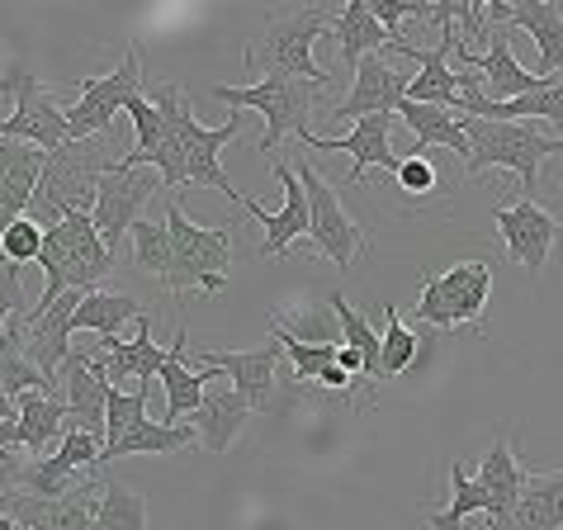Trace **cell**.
<instances>
[{"mask_svg":"<svg viewBox=\"0 0 563 530\" xmlns=\"http://www.w3.org/2000/svg\"><path fill=\"white\" fill-rule=\"evenodd\" d=\"M119 166V143L114 133L104 137H81V143L57 147L48 166H43L38 195H34V213L43 218V228H57L62 213H90L96 209V190L109 170Z\"/></svg>","mask_w":563,"mask_h":530,"instance_id":"cell-1","label":"cell"},{"mask_svg":"<svg viewBox=\"0 0 563 530\" xmlns=\"http://www.w3.org/2000/svg\"><path fill=\"white\" fill-rule=\"evenodd\" d=\"M460 129L468 137V162L464 180H478L483 170L503 166L521 176V195L536 199L540 190V166L563 152V133H544L536 123H493V119H460Z\"/></svg>","mask_w":563,"mask_h":530,"instance_id":"cell-2","label":"cell"},{"mask_svg":"<svg viewBox=\"0 0 563 530\" xmlns=\"http://www.w3.org/2000/svg\"><path fill=\"white\" fill-rule=\"evenodd\" d=\"M336 14L322 5H303V10H285L271 14L261 29V38L246 43V71H265V76H299V81L312 86H332V71L312 57V43H318L322 29H332Z\"/></svg>","mask_w":563,"mask_h":530,"instance_id":"cell-3","label":"cell"},{"mask_svg":"<svg viewBox=\"0 0 563 530\" xmlns=\"http://www.w3.org/2000/svg\"><path fill=\"white\" fill-rule=\"evenodd\" d=\"M213 100H223L232 114H242V109H256L265 119V133H261V152L275 162V147L279 137H308V114L312 104H318L322 86L312 81H299V76H261L256 86H209Z\"/></svg>","mask_w":563,"mask_h":530,"instance_id":"cell-4","label":"cell"},{"mask_svg":"<svg viewBox=\"0 0 563 530\" xmlns=\"http://www.w3.org/2000/svg\"><path fill=\"white\" fill-rule=\"evenodd\" d=\"M170 242H176V261L166 275V294L180 299L185 289H205V294H223L228 289V265H232V232L228 228H199L190 223V213L180 205H170L166 213Z\"/></svg>","mask_w":563,"mask_h":530,"instance_id":"cell-5","label":"cell"},{"mask_svg":"<svg viewBox=\"0 0 563 530\" xmlns=\"http://www.w3.org/2000/svg\"><path fill=\"white\" fill-rule=\"evenodd\" d=\"M493 294V265L488 261H460L445 275L421 279V299L412 308V318L431 332H450V327H478L483 308Z\"/></svg>","mask_w":563,"mask_h":530,"instance_id":"cell-6","label":"cell"},{"mask_svg":"<svg viewBox=\"0 0 563 530\" xmlns=\"http://www.w3.org/2000/svg\"><path fill=\"white\" fill-rule=\"evenodd\" d=\"M81 100L67 109V129H71V143L81 137H104L114 129L119 109H129L133 96H143V57H137V43H129V53L109 76H90V81H76Z\"/></svg>","mask_w":563,"mask_h":530,"instance_id":"cell-7","label":"cell"},{"mask_svg":"<svg viewBox=\"0 0 563 530\" xmlns=\"http://www.w3.org/2000/svg\"><path fill=\"white\" fill-rule=\"evenodd\" d=\"M57 394H62V402H67V427L96 435V441L104 445V412H109L114 384H109V374H104L100 346H81V341H76L67 365L57 369Z\"/></svg>","mask_w":563,"mask_h":530,"instance_id":"cell-8","label":"cell"},{"mask_svg":"<svg viewBox=\"0 0 563 530\" xmlns=\"http://www.w3.org/2000/svg\"><path fill=\"white\" fill-rule=\"evenodd\" d=\"M299 170V180H303V195H308V238L312 246L336 265V270H351L355 265V252H360V242H365V232H360L355 218L341 209V199L332 190V180L318 176V166L312 162H299L294 166Z\"/></svg>","mask_w":563,"mask_h":530,"instance_id":"cell-9","label":"cell"},{"mask_svg":"<svg viewBox=\"0 0 563 530\" xmlns=\"http://www.w3.org/2000/svg\"><path fill=\"white\" fill-rule=\"evenodd\" d=\"M100 493H104V478L96 470L86 483H76L67 497H34V493L14 488L0 497V511L20 530H90L100 511Z\"/></svg>","mask_w":563,"mask_h":530,"instance_id":"cell-10","label":"cell"},{"mask_svg":"<svg viewBox=\"0 0 563 530\" xmlns=\"http://www.w3.org/2000/svg\"><path fill=\"white\" fill-rule=\"evenodd\" d=\"M156 190H162V176H156V170H109V176L100 180L90 218H96L100 242L114 256H119L123 238H129V232L143 223V209L152 205Z\"/></svg>","mask_w":563,"mask_h":530,"instance_id":"cell-11","label":"cell"},{"mask_svg":"<svg viewBox=\"0 0 563 530\" xmlns=\"http://www.w3.org/2000/svg\"><path fill=\"white\" fill-rule=\"evenodd\" d=\"M493 223H497V238H503V252L521 265V270L536 279L540 275V265L550 261V252L563 242V228H559V218L540 205V199H516V205H503L493 213Z\"/></svg>","mask_w":563,"mask_h":530,"instance_id":"cell-12","label":"cell"},{"mask_svg":"<svg viewBox=\"0 0 563 530\" xmlns=\"http://www.w3.org/2000/svg\"><path fill=\"white\" fill-rule=\"evenodd\" d=\"M190 369H213L218 379H228L238 394L252 402V412L271 408V394H275V361H279V341L271 336V346L261 351H199L190 346L185 351Z\"/></svg>","mask_w":563,"mask_h":530,"instance_id":"cell-13","label":"cell"},{"mask_svg":"<svg viewBox=\"0 0 563 530\" xmlns=\"http://www.w3.org/2000/svg\"><path fill=\"white\" fill-rule=\"evenodd\" d=\"M460 29L455 24H441V43L435 48H417V43H394V53L412 57L417 62V76L408 81V100L417 104H435V109H450V114H460V71L450 67V57H455L460 48Z\"/></svg>","mask_w":563,"mask_h":530,"instance_id":"cell-14","label":"cell"},{"mask_svg":"<svg viewBox=\"0 0 563 530\" xmlns=\"http://www.w3.org/2000/svg\"><path fill=\"white\" fill-rule=\"evenodd\" d=\"M0 143H29L38 152H53L71 143V129H67V109H57L53 96H43L34 76H24L20 86V100L5 119H0Z\"/></svg>","mask_w":563,"mask_h":530,"instance_id":"cell-15","label":"cell"},{"mask_svg":"<svg viewBox=\"0 0 563 530\" xmlns=\"http://www.w3.org/2000/svg\"><path fill=\"white\" fill-rule=\"evenodd\" d=\"M242 133V114H232L228 123H218V129H205V123L195 119V109L185 104L180 109V137H185V180L190 185H209V190H223L232 205H242V190H232V180L223 176V147L232 137Z\"/></svg>","mask_w":563,"mask_h":530,"instance_id":"cell-16","label":"cell"},{"mask_svg":"<svg viewBox=\"0 0 563 530\" xmlns=\"http://www.w3.org/2000/svg\"><path fill=\"white\" fill-rule=\"evenodd\" d=\"M271 170H275L279 190H285V205H279V213L261 209L252 195H242V205H238V209H246V213H252L256 223L265 228V242L256 246V256H261V261H275V256H285L294 242H299V238H308V195H303V180H299V170H294V166H285V162H271Z\"/></svg>","mask_w":563,"mask_h":530,"instance_id":"cell-17","label":"cell"},{"mask_svg":"<svg viewBox=\"0 0 563 530\" xmlns=\"http://www.w3.org/2000/svg\"><path fill=\"white\" fill-rule=\"evenodd\" d=\"M408 81L412 76L394 71L384 53H374L355 67V81L346 90V100H336L332 109H327V119L355 123V119H369V114H398V104L408 100Z\"/></svg>","mask_w":563,"mask_h":530,"instance_id":"cell-18","label":"cell"},{"mask_svg":"<svg viewBox=\"0 0 563 530\" xmlns=\"http://www.w3.org/2000/svg\"><path fill=\"white\" fill-rule=\"evenodd\" d=\"M488 48L483 53H474V48H455V57H460V71H478L483 81H488V96L493 100H521V96H530L544 76H536V71H526L521 62H516V53H511V29H488Z\"/></svg>","mask_w":563,"mask_h":530,"instance_id":"cell-19","label":"cell"},{"mask_svg":"<svg viewBox=\"0 0 563 530\" xmlns=\"http://www.w3.org/2000/svg\"><path fill=\"white\" fill-rule=\"evenodd\" d=\"M388 129H394V114H369V119H355L346 137H318V133H308V137H299V143L308 152H351L355 162H351L346 185H360L369 166H384L388 176L398 170V152H394V143H388Z\"/></svg>","mask_w":563,"mask_h":530,"instance_id":"cell-20","label":"cell"},{"mask_svg":"<svg viewBox=\"0 0 563 530\" xmlns=\"http://www.w3.org/2000/svg\"><path fill=\"white\" fill-rule=\"evenodd\" d=\"M14 412H20L14 422H0V445L5 450H34L43 460L53 441L62 445V435H67V402H62V394H20Z\"/></svg>","mask_w":563,"mask_h":530,"instance_id":"cell-21","label":"cell"},{"mask_svg":"<svg viewBox=\"0 0 563 530\" xmlns=\"http://www.w3.org/2000/svg\"><path fill=\"white\" fill-rule=\"evenodd\" d=\"M96 346H100V355H104V374H109V384H129V379H143V384H152V379H162V365H166V355L170 351H162L152 341V327H147V318L137 322V332H133V341H119V336H96Z\"/></svg>","mask_w":563,"mask_h":530,"instance_id":"cell-22","label":"cell"},{"mask_svg":"<svg viewBox=\"0 0 563 530\" xmlns=\"http://www.w3.org/2000/svg\"><path fill=\"white\" fill-rule=\"evenodd\" d=\"M185 351H190V341H185V327L170 341V355L162 365V379H166V427H185L190 417L199 412V402H205L209 384L205 379H218L213 369H190L185 365Z\"/></svg>","mask_w":563,"mask_h":530,"instance_id":"cell-23","label":"cell"},{"mask_svg":"<svg viewBox=\"0 0 563 530\" xmlns=\"http://www.w3.org/2000/svg\"><path fill=\"white\" fill-rule=\"evenodd\" d=\"M190 422H195L199 445H205L209 455H228V445L238 441L246 422H252V402H246L238 388H209Z\"/></svg>","mask_w":563,"mask_h":530,"instance_id":"cell-24","label":"cell"},{"mask_svg":"<svg viewBox=\"0 0 563 530\" xmlns=\"http://www.w3.org/2000/svg\"><path fill=\"white\" fill-rule=\"evenodd\" d=\"M507 29H526L540 48V71L563 76V5L559 0H511Z\"/></svg>","mask_w":563,"mask_h":530,"instance_id":"cell-25","label":"cell"},{"mask_svg":"<svg viewBox=\"0 0 563 530\" xmlns=\"http://www.w3.org/2000/svg\"><path fill=\"white\" fill-rule=\"evenodd\" d=\"M332 38H336L341 62H346L351 71H355L365 57H374V53H384V48H394V43H402V38H394V34H388V29L369 14V0H346V5L336 10Z\"/></svg>","mask_w":563,"mask_h":530,"instance_id":"cell-26","label":"cell"},{"mask_svg":"<svg viewBox=\"0 0 563 530\" xmlns=\"http://www.w3.org/2000/svg\"><path fill=\"white\" fill-rule=\"evenodd\" d=\"M398 119L417 133V143L402 152V157H421L427 147H450L455 157L468 162V137H464V129H460V114H450V109H435V104L402 100V104H398Z\"/></svg>","mask_w":563,"mask_h":530,"instance_id":"cell-27","label":"cell"},{"mask_svg":"<svg viewBox=\"0 0 563 530\" xmlns=\"http://www.w3.org/2000/svg\"><path fill=\"white\" fill-rule=\"evenodd\" d=\"M511 526L516 530H563V470L559 474H526Z\"/></svg>","mask_w":563,"mask_h":530,"instance_id":"cell-28","label":"cell"},{"mask_svg":"<svg viewBox=\"0 0 563 530\" xmlns=\"http://www.w3.org/2000/svg\"><path fill=\"white\" fill-rule=\"evenodd\" d=\"M143 318H147V308L137 299H129V294L96 289V294H86V299L76 303L71 327L76 332H90V336H119L129 322H143Z\"/></svg>","mask_w":563,"mask_h":530,"instance_id":"cell-29","label":"cell"},{"mask_svg":"<svg viewBox=\"0 0 563 530\" xmlns=\"http://www.w3.org/2000/svg\"><path fill=\"white\" fill-rule=\"evenodd\" d=\"M190 445H199V431L190 422L166 427V422H152V417H137V422L123 431V441L104 450V464L123 460V455H176V450H190Z\"/></svg>","mask_w":563,"mask_h":530,"instance_id":"cell-30","label":"cell"},{"mask_svg":"<svg viewBox=\"0 0 563 530\" xmlns=\"http://www.w3.org/2000/svg\"><path fill=\"white\" fill-rule=\"evenodd\" d=\"M327 308H332L336 322H341V341H346V346H355L360 355H365V384H384V336L374 332V327L355 313V308L346 303V294H341V289L327 294Z\"/></svg>","mask_w":563,"mask_h":530,"instance_id":"cell-31","label":"cell"},{"mask_svg":"<svg viewBox=\"0 0 563 530\" xmlns=\"http://www.w3.org/2000/svg\"><path fill=\"white\" fill-rule=\"evenodd\" d=\"M483 511H488V493H483V483L455 460L450 464V507L441 517H431L427 530H464L468 517H483Z\"/></svg>","mask_w":563,"mask_h":530,"instance_id":"cell-32","label":"cell"},{"mask_svg":"<svg viewBox=\"0 0 563 530\" xmlns=\"http://www.w3.org/2000/svg\"><path fill=\"white\" fill-rule=\"evenodd\" d=\"M90 530H147V497L104 478L100 511H96V526Z\"/></svg>","mask_w":563,"mask_h":530,"instance_id":"cell-33","label":"cell"},{"mask_svg":"<svg viewBox=\"0 0 563 530\" xmlns=\"http://www.w3.org/2000/svg\"><path fill=\"white\" fill-rule=\"evenodd\" d=\"M133 261L143 265V270L156 279V285H166L170 275V261H176V242H170V228L166 223H152V218H143L133 232Z\"/></svg>","mask_w":563,"mask_h":530,"instance_id":"cell-34","label":"cell"},{"mask_svg":"<svg viewBox=\"0 0 563 530\" xmlns=\"http://www.w3.org/2000/svg\"><path fill=\"white\" fill-rule=\"evenodd\" d=\"M271 336L279 341V351L289 355L294 379H299V384H318V379H322V369H327V365H336V351H341V346H308V341L289 336V327L279 322V318H271Z\"/></svg>","mask_w":563,"mask_h":530,"instance_id":"cell-35","label":"cell"},{"mask_svg":"<svg viewBox=\"0 0 563 530\" xmlns=\"http://www.w3.org/2000/svg\"><path fill=\"white\" fill-rule=\"evenodd\" d=\"M421 332H412L408 322L394 313V303H388V327H384V379H398V374H408L421 355Z\"/></svg>","mask_w":563,"mask_h":530,"instance_id":"cell-36","label":"cell"},{"mask_svg":"<svg viewBox=\"0 0 563 530\" xmlns=\"http://www.w3.org/2000/svg\"><path fill=\"white\" fill-rule=\"evenodd\" d=\"M147 394H152V384H137L133 394H129V388H114V394H109V412H104V450H109V445H119V441H123V431H129L137 417H147Z\"/></svg>","mask_w":563,"mask_h":530,"instance_id":"cell-37","label":"cell"},{"mask_svg":"<svg viewBox=\"0 0 563 530\" xmlns=\"http://www.w3.org/2000/svg\"><path fill=\"white\" fill-rule=\"evenodd\" d=\"M43 238H48V228L34 223V218H20V223L5 232V242H0V256L14 261V265H29V261L43 256Z\"/></svg>","mask_w":563,"mask_h":530,"instance_id":"cell-38","label":"cell"},{"mask_svg":"<svg viewBox=\"0 0 563 530\" xmlns=\"http://www.w3.org/2000/svg\"><path fill=\"white\" fill-rule=\"evenodd\" d=\"M29 313L24 308V279H20V265L0 256V341L10 336V318L20 322Z\"/></svg>","mask_w":563,"mask_h":530,"instance_id":"cell-39","label":"cell"},{"mask_svg":"<svg viewBox=\"0 0 563 530\" xmlns=\"http://www.w3.org/2000/svg\"><path fill=\"white\" fill-rule=\"evenodd\" d=\"M285 327H289V336L308 341V346H346V341H341V322H336V313H332V318H322L318 308H308L303 318H294V322H285Z\"/></svg>","mask_w":563,"mask_h":530,"instance_id":"cell-40","label":"cell"},{"mask_svg":"<svg viewBox=\"0 0 563 530\" xmlns=\"http://www.w3.org/2000/svg\"><path fill=\"white\" fill-rule=\"evenodd\" d=\"M394 180H398L402 195H431L435 185H441V170H435V162H427V157H398Z\"/></svg>","mask_w":563,"mask_h":530,"instance_id":"cell-41","label":"cell"},{"mask_svg":"<svg viewBox=\"0 0 563 530\" xmlns=\"http://www.w3.org/2000/svg\"><path fill=\"white\" fill-rule=\"evenodd\" d=\"M369 14H374V20H379L394 38H402L398 24H402V20H431L435 5H421V0H369Z\"/></svg>","mask_w":563,"mask_h":530,"instance_id":"cell-42","label":"cell"},{"mask_svg":"<svg viewBox=\"0 0 563 530\" xmlns=\"http://www.w3.org/2000/svg\"><path fill=\"white\" fill-rule=\"evenodd\" d=\"M318 384H322V388H336V394H355V384H360V379H351V374L341 369V365H327Z\"/></svg>","mask_w":563,"mask_h":530,"instance_id":"cell-43","label":"cell"},{"mask_svg":"<svg viewBox=\"0 0 563 530\" xmlns=\"http://www.w3.org/2000/svg\"><path fill=\"white\" fill-rule=\"evenodd\" d=\"M336 365L346 369L351 379H365V355H360L355 346H341V351H336Z\"/></svg>","mask_w":563,"mask_h":530,"instance_id":"cell-44","label":"cell"},{"mask_svg":"<svg viewBox=\"0 0 563 530\" xmlns=\"http://www.w3.org/2000/svg\"><path fill=\"white\" fill-rule=\"evenodd\" d=\"M24 76H29L24 62H14V67H0V96H10V90H20V86H24Z\"/></svg>","mask_w":563,"mask_h":530,"instance_id":"cell-45","label":"cell"},{"mask_svg":"<svg viewBox=\"0 0 563 530\" xmlns=\"http://www.w3.org/2000/svg\"><path fill=\"white\" fill-rule=\"evenodd\" d=\"M14 417H20V412H14V398L0 388V422H14Z\"/></svg>","mask_w":563,"mask_h":530,"instance_id":"cell-46","label":"cell"}]
</instances>
